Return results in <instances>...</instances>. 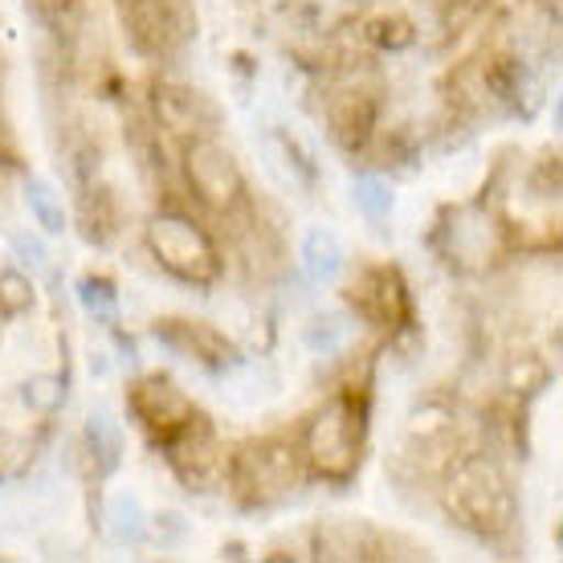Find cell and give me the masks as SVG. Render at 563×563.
<instances>
[{"instance_id": "cell-25", "label": "cell", "mask_w": 563, "mask_h": 563, "mask_svg": "<svg viewBox=\"0 0 563 563\" xmlns=\"http://www.w3.org/2000/svg\"><path fill=\"white\" fill-rule=\"evenodd\" d=\"M21 400H25L33 412H57L66 405V380L62 376H29L21 384Z\"/></svg>"}, {"instance_id": "cell-4", "label": "cell", "mask_w": 563, "mask_h": 563, "mask_svg": "<svg viewBox=\"0 0 563 563\" xmlns=\"http://www.w3.org/2000/svg\"><path fill=\"white\" fill-rule=\"evenodd\" d=\"M147 250L155 266L168 269L184 286H212L221 278V250L205 229L184 212H159L147 221Z\"/></svg>"}, {"instance_id": "cell-14", "label": "cell", "mask_w": 563, "mask_h": 563, "mask_svg": "<svg viewBox=\"0 0 563 563\" xmlns=\"http://www.w3.org/2000/svg\"><path fill=\"white\" fill-rule=\"evenodd\" d=\"M314 555L319 560H343V563H364V560H388V539L364 519H331L319 522L314 531Z\"/></svg>"}, {"instance_id": "cell-9", "label": "cell", "mask_w": 563, "mask_h": 563, "mask_svg": "<svg viewBox=\"0 0 563 563\" xmlns=\"http://www.w3.org/2000/svg\"><path fill=\"white\" fill-rule=\"evenodd\" d=\"M128 409H131V417L152 433L155 445L168 441V437L197 412L192 400H188L168 376H140V380L128 388Z\"/></svg>"}, {"instance_id": "cell-30", "label": "cell", "mask_w": 563, "mask_h": 563, "mask_svg": "<svg viewBox=\"0 0 563 563\" xmlns=\"http://www.w3.org/2000/svg\"><path fill=\"white\" fill-rule=\"evenodd\" d=\"M548 4H551V9H555V4H560V0H548Z\"/></svg>"}, {"instance_id": "cell-21", "label": "cell", "mask_w": 563, "mask_h": 563, "mask_svg": "<svg viewBox=\"0 0 563 563\" xmlns=\"http://www.w3.org/2000/svg\"><path fill=\"white\" fill-rule=\"evenodd\" d=\"M25 205L33 212V221L42 225L45 238H57L66 229V209H62V197L54 192V184L45 176H25Z\"/></svg>"}, {"instance_id": "cell-19", "label": "cell", "mask_w": 563, "mask_h": 563, "mask_svg": "<svg viewBox=\"0 0 563 563\" xmlns=\"http://www.w3.org/2000/svg\"><path fill=\"white\" fill-rule=\"evenodd\" d=\"M107 531H111L114 543H143L147 536V510L135 494H111L107 503Z\"/></svg>"}, {"instance_id": "cell-8", "label": "cell", "mask_w": 563, "mask_h": 563, "mask_svg": "<svg viewBox=\"0 0 563 563\" xmlns=\"http://www.w3.org/2000/svg\"><path fill=\"white\" fill-rule=\"evenodd\" d=\"M347 302L364 323L380 327V331H396L409 323L412 302L409 286L400 278L396 266H364L347 286Z\"/></svg>"}, {"instance_id": "cell-29", "label": "cell", "mask_w": 563, "mask_h": 563, "mask_svg": "<svg viewBox=\"0 0 563 563\" xmlns=\"http://www.w3.org/2000/svg\"><path fill=\"white\" fill-rule=\"evenodd\" d=\"M0 159H4V164H13L16 159V143H13L9 123H4V114H0Z\"/></svg>"}, {"instance_id": "cell-5", "label": "cell", "mask_w": 563, "mask_h": 563, "mask_svg": "<svg viewBox=\"0 0 563 563\" xmlns=\"http://www.w3.org/2000/svg\"><path fill=\"white\" fill-rule=\"evenodd\" d=\"M180 168L192 200L205 205L209 212H238L245 205V176H241L238 159L221 140H212V135L184 140Z\"/></svg>"}, {"instance_id": "cell-26", "label": "cell", "mask_w": 563, "mask_h": 563, "mask_svg": "<svg viewBox=\"0 0 563 563\" xmlns=\"http://www.w3.org/2000/svg\"><path fill=\"white\" fill-rule=\"evenodd\" d=\"M307 343L314 347V352H323V355H331L335 347H343V323L339 319H314V323L307 327Z\"/></svg>"}, {"instance_id": "cell-27", "label": "cell", "mask_w": 563, "mask_h": 563, "mask_svg": "<svg viewBox=\"0 0 563 563\" xmlns=\"http://www.w3.org/2000/svg\"><path fill=\"white\" fill-rule=\"evenodd\" d=\"M9 245H13V254L21 257V262H29L33 269H42L45 262H49V250H45V241L33 238V233H13V238H9Z\"/></svg>"}, {"instance_id": "cell-28", "label": "cell", "mask_w": 563, "mask_h": 563, "mask_svg": "<svg viewBox=\"0 0 563 563\" xmlns=\"http://www.w3.org/2000/svg\"><path fill=\"white\" fill-rule=\"evenodd\" d=\"M147 527H152V536L164 543V539H180L184 536V522H180V515H152L147 519Z\"/></svg>"}, {"instance_id": "cell-22", "label": "cell", "mask_w": 563, "mask_h": 563, "mask_svg": "<svg viewBox=\"0 0 563 563\" xmlns=\"http://www.w3.org/2000/svg\"><path fill=\"white\" fill-rule=\"evenodd\" d=\"M352 200H355V209L364 212L372 225L388 221V212H393V188H388V180H384V176H376V172H367V176H355Z\"/></svg>"}, {"instance_id": "cell-24", "label": "cell", "mask_w": 563, "mask_h": 563, "mask_svg": "<svg viewBox=\"0 0 563 563\" xmlns=\"http://www.w3.org/2000/svg\"><path fill=\"white\" fill-rule=\"evenodd\" d=\"M78 298L82 307L107 327H119V290L107 278H82L78 282Z\"/></svg>"}, {"instance_id": "cell-15", "label": "cell", "mask_w": 563, "mask_h": 563, "mask_svg": "<svg viewBox=\"0 0 563 563\" xmlns=\"http://www.w3.org/2000/svg\"><path fill=\"white\" fill-rule=\"evenodd\" d=\"M82 238L90 245H111L119 238V229H123V209H119V197H114V188L107 184H90L82 192Z\"/></svg>"}, {"instance_id": "cell-23", "label": "cell", "mask_w": 563, "mask_h": 563, "mask_svg": "<svg viewBox=\"0 0 563 563\" xmlns=\"http://www.w3.org/2000/svg\"><path fill=\"white\" fill-rule=\"evenodd\" d=\"M33 302H37V290H33V278H29L25 269H0V310L4 314H29Z\"/></svg>"}, {"instance_id": "cell-16", "label": "cell", "mask_w": 563, "mask_h": 563, "mask_svg": "<svg viewBox=\"0 0 563 563\" xmlns=\"http://www.w3.org/2000/svg\"><path fill=\"white\" fill-rule=\"evenodd\" d=\"M343 266H347L343 241H339L331 229H310L307 238H302V269H307L310 278L331 286V282H339Z\"/></svg>"}, {"instance_id": "cell-6", "label": "cell", "mask_w": 563, "mask_h": 563, "mask_svg": "<svg viewBox=\"0 0 563 563\" xmlns=\"http://www.w3.org/2000/svg\"><path fill=\"white\" fill-rule=\"evenodd\" d=\"M123 29L143 57H172L197 37L192 0H123Z\"/></svg>"}, {"instance_id": "cell-20", "label": "cell", "mask_w": 563, "mask_h": 563, "mask_svg": "<svg viewBox=\"0 0 563 563\" xmlns=\"http://www.w3.org/2000/svg\"><path fill=\"white\" fill-rule=\"evenodd\" d=\"M503 380H507L510 396H519V400H531V396H539L543 388H548L551 380V367L543 355L536 352H515L507 360V372H503Z\"/></svg>"}, {"instance_id": "cell-7", "label": "cell", "mask_w": 563, "mask_h": 563, "mask_svg": "<svg viewBox=\"0 0 563 563\" xmlns=\"http://www.w3.org/2000/svg\"><path fill=\"white\" fill-rule=\"evenodd\" d=\"M159 450L168 457L172 474L188 490L205 494L225 482V445H221V437H217V429H212L205 412H192L168 441H159Z\"/></svg>"}, {"instance_id": "cell-17", "label": "cell", "mask_w": 563, "mask_h": 563, "mask_svg": "<svg viewBox=\"0 0 563 563\" xmlns=\"http://www.w3.org/2000/svg\"><path fill=\"white\" fill-rule=\"evenodd\" d=\"M86 453H90L99 478L119 474V465H123V433H119V424H114L107 412H95V417L86 421Z\"/></svg>"}, {"instance_id": "cell-1", "label": "cell", "mask_w": 563, "mask_h": 563, "mask_svg": "<svg viewBox=\"0 0 563 563\" xmlns=\"http://www.w3.org/2000/svg\"><path fill=\"white\" fill-rule=\"evenodd\" d=\"M441 507L474 539H503L519 522V494L510 486L507 470L494 462L490 453H462L445 470L441 486Z\"/></svg>"}, {"instance_id": "cell-10", "label": "cell", "mask_w": 563, "mask_h": 563, "mask_svg": "<svg viewBox=\"0 0 563 563\" xmlns=\"http://www.w3.org/2000/svg\"><path fill=\"white\" fill-rule=\"evenodd\" d=\"M405 453L429 474H445L457 453V417L445 405H424L405 424Z\"/></svg>"}, {"instance_id": "cell-11", "label": "cell", "mask_w": 563, "mask_h": 563, "mask_svg": "<svg viewBox=\"0 0 563 563\" xmlns=\"http://www.w3.org/2000/svg\"><path fill=\"white\" fill-rule=\"evenodd\" d=\"M152 331L164 347H172L176 355H184V360H192L200 367L225 372V367L238 364V347L205 319H159Z\"/></svg>"}, {"instance_id": "cell-18", "label": "cell", "mask_w": 563, "mask_h": 563, "mask_svg": "<svg viewBox=\"0 0 563 563\" xmlns=\"http://www.w3.org/2000/svg\"><path fill=\"white\" fill-rule=\"evenodd\" d=\"M360 37H364L372 49H380V54H405L417 45V25H412L405 13H372L360 25Z\"/></svg>"}, {"instance_id": "cell-13", "label": "cell", "mask_w": 563, "mask_h": 563, "mask_svg": "<svg viewBox=\"0 0 563 563\" xmlns=\"http://www.w3.org/2000/svg\"><path fill=\"white\" fill-rule=\"evenodd\" d=\"M152 111L155 123L180 140H192V135H209V128L217 123V111L212 102L192 90V86H176V82H159L152 90Z\"/></svg>"}, {"instance_id": "cell-2", "label": "cell", "mask_w": 563, "mask_h": 563, "mask_svg": "<svg viewBox=\"0 0 563 563\" xmlns=\"http://www.w3.org/2000/svg\"><path fill=\"white\" fill-rule=\"evenodd\" d=\"M364 400L355 393H335L323 409L310 417L307 433H302V462L319 482L343 486L360 474L364 462V429H367Z\"/></svg>"}, {"instance_id": "cell-3", "label": "cell", "mask_w": 563, "mask_h": 563, "mask_svg": "<svg viewBox=\"0 0 563 563\" xmlns=\"http://www.w3.org/2000/svg\"><path fill=\"white\" fill-rule=\"evenodd\" d=\"M302 453L282 441V437H266L238 450L225 462V486L238 494L245 507H274L286 494H295L298 478H302Z\"/></svg>"}, {"instance_id": "cell-12", "label": "cell", "mask_w": 563, "mask_h": 563, "mask_svg": "<svg viewBox=\"0 0 563 563\" xmlns=\"http://www.w3.org/2000/svg\"><path fill=\"white\" fill-rule=\"evenodd\" d=\"M327 131L343 152H364L380 131V99L367 86H347L327 99Z\"/></svg>"}]
</instances>
